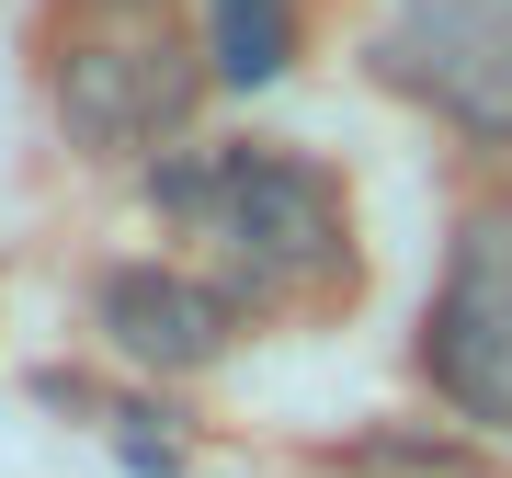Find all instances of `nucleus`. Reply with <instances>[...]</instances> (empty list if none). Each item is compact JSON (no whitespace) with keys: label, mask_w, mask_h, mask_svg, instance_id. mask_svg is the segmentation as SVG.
Segmentation results:
<instances>
[{"label":"nucleus","mask_w":512,"mask_h":478,"mask_svg":"<svg viewBox=\"0 0 512 478\" xmlns=\"http://www.w3.org/2000/svg\"><path fill=\"white\" fill-rule=\"evenodd\" d=\"M160 205L205 239L228 308H319L353 285V217L342 183L296 148H205L160 171Z\"/></svg>","instance_id":"1"},{"label":"nucleus","mask_w":512,"mask_h":478,"mask_svg":"<svg viewBox=\"0 0 512 478\" xmlns=\"http://www.w3.org/2000/svg\"><path fill=\"white\" fill-rule=\"evenodd\" d=\"M421 376L456 422L512 433V194L467 205L444 285H433V319H421Z\"/></svg>","instance_id":"4"},{"label":"nucleus","mask_w":512,"mask_h":478,"mask_svg":"<svg viewBox=\"0 0 512 478\" xmlns=\"http://www.w3.org/2000/svg\"><path fill=\"white\" fill-rule=\"evenodd\" d=\"M296 57V0H205V69L228 92H262Z\"/></svg>","instance_id":"6"},{"label":"nucleus","mask_w":512,"mask_h":478,"mask_svg":"<svg viewBox=\"0 0 512 478\" xmlns=\"http://www.w3.org/2000/svg\"><path fill=\"white\" fill-rule=\"evenodd\" d=\"M194 92H205V69H194V46L171 35L160 0H80V12L57 23V46H46L57 126L80 148H103V160H137V148L183 137Z\"/></svg>","instance_id":"2"},{"label":"nucleus","mask_w":512,"mask_h":478,"mask_svg":"<svg viewBox=\"0 0 512 478\" xmlns=\"http://www.w3.org/2000/svg\"><path fill=\"white\" fill-rule=\"evenodd\" d=\"M365 69L478 148H512V0H387Z\"/></svg>","instance_id":"3"},{"label":"nucleus","mask_w":512,"mask_h":478,"mask_svg":"<svg viewBox=\"0 0 512 478\" xmlns=\"http://www.w3.org/2000/svg\"><path fill=\"white\" fill-rule=\"evenodd\" d=\"M92 331L148 376H205L239 342V308H228V285L183 274V262H126V274L92 285Z\"/></svg>","instance_id":"5"}]
</instances>
